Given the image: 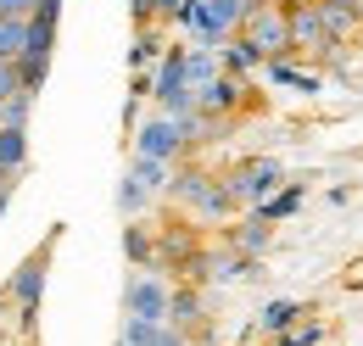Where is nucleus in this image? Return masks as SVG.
<instances>
[{
  "mask_svg": "<svg viewBox=\"0 0 363 346\" xmlns=\"http://www.w3.org/2000/svg\"><path fill=\"white\" fill-rule=\"evenodd\" d=\"M151 201H157V196H151L140 179H129V173H123V184H118V213H123V218H140Z\"/></svg>",
  "mask_w": 363,
  "mask_h": 346,
  "instance_id": "412c9836",
  "label": "nucleus"
},
{
  "mask_svg": "<svg viewBox=\"0 0 363 346\" xmlns=\"http://www.w3.org/2000/svg\"><path fill=\"white\" fill-rule=\"evenodd\" d=\"M23 89V73H17V62H0V101H11Z\"/></svg>",
  "mask_w": 363,
  "mask_h": 346,
  "instance_id": "393cba45",
  "label": "nucleus"
},
{
  "mask_svg": "<svg viewBox=\"0 0 363 346\" xmlns=\"http://www.w3.org/2000/svg\"><path fill=\"white\" fill-rule=\"evenodd\" d=\"M168 302H174V285H168L157 268H145V274H135V279L123 285V318L168 324Z\"/></svg>",
  "mask_w": 363,
  "mask_h": 346,
  "instance_id": "423d86ee",
  "label": "nucleus"
},
{
  "mask_svg": "<svg viewBox=\"0 0 363 346\" xmlns=\"http://www.w3.org/2000/svg\"><path fill=\"white\" fill-rule=\"evenodd\" d=\"M34 0H0V17H28Z\"/></svg>",
  "mask_w": 363,
  "mask_h": 346,
  "instance_id": "a878e982",
  "label": "nucleus"
},
{
  "mask_svg": "<svg viewBox=\"0 0 363 346\" xmlns=\"http://www.w3.org/2000/svg\"><path fill=\"white\" fill-rule=\"evenodd\" d=\"M0 173L6 179L28 173V129H0Z\"/></svg>",
  "mask_w": 363,
  "mask_h": 346,
  "instance_id": "4468645a",
  "label": "nucleus"
},
{
  "mask_svg": "<svg viewBox=\"0 0 363 346\" xmlns=\"http://www.w3.org/2000/svg\"><path fill=\"white\" fill-rule=\"evenodd\" d=\"M56 240H62V229H50L45 240L17 262V268H11V279H6V307H11V313H23V324H34V313H40V302H45V279H50Z\"/></svg>",
  "mask_w": 363,
  "mask_h": 346,
  "instance_id": "7ed1b4c3",
  "label": "nucleus"
},
{
  "mask_svg": "<svg viewBox=\"0 0 363 346\" xmlns=\"http://www.w3.org/2000/svg\"><path fill=\"white\" fill-rule=\"evenodd\" d=\"M17 73H23V89H28V95H40L45 79H50V56L45 50H23V56H17Z\"/></svg>",
  "mask_w": 363,
  "mask_h": 346,
  "instance_id": "6ab92c4d",
  "label": "nucleus"
},
{
  "mask_svg": "<svg viewBox=\"0 0 363 346\" xmlns=\"http://www.w3.org/2000/svg\"><path fill=\"white\" fill-rule=\"evenodd\" d=\"M296 207H302V184H291V179H285V184L274 190L269 201H263V207H252V213H257V218H269V223H279V218H291Z\"/></svg>",
  "mask_w": 363,
  "mask_h": 346,
  "instance_id": "f3484780",
  "label": "nucleus"
},
{
  "mask_svg": "<svg viewBox=\"0 0 363 346\" xmlns=\"http://www.w3.org/2000/svg\"><path fill=\"white\" fill-rule=\"evenodd\" d=\"M11 184H17V179H6V173H0V218H6V207H11Z\"/></svg>",
  "mask_w": 363,
  "mask_h": 346,
  "instance_id": "bb28decb",
  "label": "nucleus"
},
{
  "mask_svg": "<svg viewBox=\"0 0 363 346\" xmlns=\"http://www.w3.org/2000/svg\"><path fill=\"white\" fill-rule=\"evenodd\" d=\"M246 106V79H235V73H218L213 84L196 89V112H207V118H235Z\"/></svg>",
  "mask_w": 363,
  "mask_h": 346,
  "instance_id": "1a4fd4ad",
  "label": "nucleus"
},
{
  "mask_svg": "<svg viewBox=\"0 0 363 346\" xmlns=\"http://www.w3.org/2000/svg\"><path fill=\"white\" fill-rule=\"evenodd\" d=\"M218 73H224V62H218V50H184V84H190V89L213 84Z\"/></svg>",
  "mask_w": 363,
  "mask_h": 346,
  "instance_id": "2eb2a0df",
  "label": "nucleus"
},
{
  "mask_svg": "<svg viewBox=\"0 0 363 346\" xmlns=\"http://www.w3.org/2000/svg\"><path fill=\"white\" fill-rule=\"evenodd\" d=\"M129 179H140L151 196H162L168 184H174V162H157V157H135L129 162Z\"/></svg>",
  "mask_w": 363,
  "mask_h": 346,
  "instance_id": "dca6fc26",
  "label": "nucleus"
},
{
  "mask_svg": "<svg viewBox=\"0 0 363 346\" xmlns=\"http://www.w3.org/2000/svg\"><path fill=\"white\" fill-rule=\"evenodd\" d=\"M28 118H34V95L28 89H17L11 101H0V129H28Z\"/></svg>",
  "mask_w": 363,
  "mask_h": 346,
  "instance_id": "4be33fe9",
  "label": "nucleus"
},
{
  "mask_svg": "<svg viewBox=\"0 0 363 346\" xmlns=\"http://www.w3.org/2000/svg\"><path fill=\"white\" fill-rule=\"evenodd\" d=\"M0 307H6V291H0Z\"/></svg>",
  "mask_w": 363,
  "mask_h": 346,
  "instance_id": "c85d7f7f",
  "label": "nucleus"
},
{
  "mask_svg": "<svg viewBox=\"0 0 363 346\" xmlns=\"http://www.w3.org/2000/svg\"><path fill=\"white\" fill-rule=\"evenodd\" d=\"M229 40H240L257 62H279V56H291L285 0H246V11H240V23H235V34H229Z\"/></svg>",
  "mask_w": 363,
  "mask_h": 346,
  "instance_id": "f03ea898",
  "label": "nucleus"
},
{
  "mask_svg": "<svg viewBox=\"0 0 363 346\" xmlns=\"http://www.w3.org/2000/svg\"><path fill=\"white\" fill-rule=\"evenodd\" d=\"M218 179H224V190L235 196V207H240V213H252V207H263V201H269L291 173H285L279 157H240V162L224 168Z\"/></svg>",
  "mask_w": 363,
  "mask_h": 346,
  "instance_id": "20e7f679",
  "label": "nucleus"
},
{
  "mask_svg": "<svg viewBox=\"0 0 363 346\" xmlns=\"http://www.w3.org/2000/svg\"><path fill=\"white\" fill-rule=\"evenodd\" d=\"M308 318V302H291V296H274V302H263V313H257V335H285L291 324H302Z\"/></svg>",
  "mask_w": 363,
  "mask_h": 346,
  "instance_id": "ddd939ff",
  "label": "nucleus"
},
{
  "mask_svg": "<svg viewBox=\"0 0 363 346\" xmlns=\"http://www.w3.org/2000/svg\"><path fill=\"white\" fill-rule=\"evenodd\" d=\"M285 23H291V56H308V62H335V40L324 34L318 0H285Z\"/></svg>",
  "mask_w": 363,
  "mask_h": 346,
  "instance_id": "39448f33",
  "label": "nucleus"
},
{
  "mask_svg": "<svg viewBox=\"0 0 363 346\" xmlns=\"http://www.w3.org/2000/svg\"><path fill=\"white\" fill-rule=\"evenodd\" d=\"M151 330H157V324H145V318H123V335H118V341L145 346V341H151Z\"/></svg>",
  "mask_w": 363,
  "mask_h": 346,
  "instance_id": "5701e85b",
  "label": "nucleus"
},
{
  "mask_svg": "<svg viewBox=\"0 0 363 346\" xmlns=\"http://www.w3.org/2000/svg\"><path fill=\"white\" fill-rule=\"evenodd\" d=\"M224 246H229V252H240V257H252V262H257V257H263V252L274 246V223H269V218H257V213H252V218H240V223H229Z\"/></svg>",
  "mask_w": 363,
  "mask_h": 346,
  "instance_id": "9d476101",
  "label": "nucleus"
},
{
  "mask_svg": "<svg viewBox=\"0 0 363 346\" xmlns=\"http://www.w3.org/2000/svg\"><path fill=\"white\" fill-rule=\"evenodd\" d=\"M330 6H352V11H358V0H330ZM358 23H363V17H358Z\"/></svg>",
  "mask_w": 363,
  "mask_h": 346,
  "instance_id": "cd10ccee",
  "label": "nucleus"
},
{
  "mask_svg": "<svg viewBox=\"0 0 363 346\" xmlns=\"http://www.w3.org/2000/svg\"><path fill=\"white\" fill-rule=\"evenodd\" d=\"M168 196L184 207V218H196V223H229V218L240 213L235 207V196L224 190V179L213 168H174V184H168Z\"/></svg>",
  "mask_w": 363,
  "mask_h": 346,
  "instance_id": "f257e3e1",
  "label": "nucleus"
},
{
  "mask_svg": "<svg viewBox=\"0 0 363 346\" xmlns=\"http://www.w3.org/2000/svg\"><path fill=\"white\" fill-rule=\"evenodd\" d=\"M145 346H190V335H184V330H174V324H157Z\"/></svg>",
  "mask_w": 363,
  "mask_h": 346,
  "instance_id": "b1692460",
  "label": "nucleus"
},
{
  "mask_svg": "<svg viewBox=\"0 0 363 346\" xmlns=\"http://www.w3.org/2000/svg\"><path fill=\"white\" fill-rule=\"evenodd\" d=\"M151 56H162V28H151V23H135V50H129L135 73H145V67H151Z\"/></svg>",
  "mask_w": 363,
  "mask_h": 346,
  "instance_id": "a211bd4d",
  "label": "nucleus"
},
{
  "mask_svg": "<svg viewBox=\"0 0 363 346\" xmlns=\"http://www.w3.org/2000/svg\"><path fill=\"white\" fill-rule=\"evenodd\" d=\"M135 157H157V162H174V168H179L184 157H190V145H184L179 123H174L168 112H151L135 129Z\"/></svg>",
  "mask_w": 363,
  "mask_h": 346,
  "instance_id": "0eeeda50",
  "label": "nucleus"
},
{
  "mask_svg": "<svg viewBox=\"0 0 363 346\" xmlns=\"http://www.w3.org/2000/svg\"><path fill=\"white\" fill-rule=\"evenodd\" d=\"M123 257L135 268H157V223H145V218L123 223Z\"/></svg>",
  "mask_w": 363,
  "mask_h": 346,
  "instance_id": "f8f14e48",
  "label": "nucleus"
},
{
  "mask_svg": "<svg viewBox=\"0 0 363 346\" xmlns=\"http://www.w3.org/2000/svg\"><path fill=\"white\" fill-rule=\"evenodd\" d=\"M118 346H129V341H118Z\"/></svg>",
  "mask_w": 363,
  "mask_h": 346,
  "instance_id": "c756f323",
  "label": "nucleus"
},
{
  "mask_svg": "<svg viewBox=\"0 0 363 346\" xmlns=\"http://www.w3.org/2000/svg\"><path fill=\"white\" fill-rule=\"evenodd\" d=\"M168 324L190 335V346L213 335V313H207V285H174V302H168Z\"/></svg>",
  "mask_w": 363,
  "mask_h": 346,
  "instance_id": "6e6552de",
  "label": "nucleus"
},
{
  "mask_svg": "<svg viewBox=\"0 0 363 346\" xmlns=\"http://www.w3.org/2000/svg\"><path fill=\"white\" fill-rule=\"evenodd\" d=\"M28 23V50H56V23H62V0H34V11L23 17Z\"/></svg>",
  "mask_w": 363,
  "mask_h": 346,
  "instance_id": "9b49d317",
  "label": "nucleus"
},
{
  "mask_svg": "<svg viewBox=\"0 0 363 346\" xmlns=\"http://www.w3.org/2000/svg\"><path fill=\"white\" fill-rule=\"evenodd\" d=\"M28 50V23L23 17H0V62H17Z\"/></svg>",
  "mask_w": 363,
  "mask_h": 346,
  "instance_id": "aec40b11",
  "label": "nucleus"
}]
</instances>
